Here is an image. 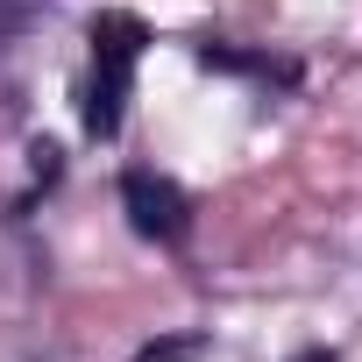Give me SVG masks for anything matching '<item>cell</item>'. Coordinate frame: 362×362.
<instances>
[{
	"label": "cell",
	"mask_w": 362,
	"mask_h": 362,
	"mask_svg": "<svg viewBox=\"0 0 362 362\" xmlns=\"http://www.w3.org/2000/svg\"><path fill=\"white\" fill-rule=\"evenodd\" d=\"M291 362H334V355H327V348H298Z\"/></svg>",
	"instance_id": "4"
},
{
	"label": "cell",
	"mask_w": 362,
	"mask_h": 362,
	"mask_svg": "<svg viewBox=\"0 0 362 362\" xmlns=\"http://www.w3.org/2000/svg\"><path fill=\"white\" fill-rule=\"evenodd\" d=\"M29 8H36V0H0V29H22Z\"/></svg>",
	"instance_id": "3"
},
{
	"label": "cell",
	"mask_w": 362,
	"mask_h": 362,
	"mask_svg": "<svg viewBox=\"0 0 362 362\" xmlns=\"http://www.w3.org/2000/svg\"><path fill=\"white\" fill-rule=\"evenodd\" d=\"M142 43H149V29L135 15H121V8L93 15V100H86V128L93 135L121 128V100H128V71H135Z\"/></svg>",
	"instance_id": "1"
},
{
	"label": "cell",
	"mask_w": 362,
	"mask_h": 362,
	"mask_svg": "<svg viewBox=\"0 0 362 362\" xmlns=\"http://www.w3.org/2000/svg\"><path fill=\"white\" fill-rule=\"evenodd\" d=\"M121 206H128L135 235H149V242H185V228H192V199L177 192L170 177H156V170H128L121 177Z\"/></svg>",
	"instance_id": "2"
}]
</instances>
